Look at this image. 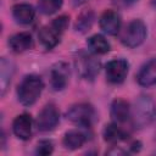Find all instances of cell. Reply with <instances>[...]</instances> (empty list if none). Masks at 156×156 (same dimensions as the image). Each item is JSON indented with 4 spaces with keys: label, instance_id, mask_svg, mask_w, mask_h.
<instances>
[{
    "label": "cell",
    "instance_id": "1",
    "mask_svg": "<svg viewBox=\"0 0 156 156\" xmlns=\"http://www.w3.org/2000/svg\"><path fill=\"white\" fill-rule=\"evenodd\" d=\"M130 117L135 128L147 127L156 118V104L147 95H140L132 108Z\"/></svg>",
    "mask_w": 156,
    "mask_h": 156
},
{
    "label": "cell",
    "instance_id": "2",
    "mask_svg": "<svg viewBox=\"0 0 156 156\" xmlns=\"http://www.w3.org/2000/svg\"><path fill=\"white\" fill-rule=\"evenodd\" d=\"M68 22H69V17L62 15L55 18L50 24L44 26L38 34L40 44L48 50L55 48L60 43V39L68 26Z\"/></svg>",
    "mask_w": 156,
    "mask_h": 156
},
{
    "label": "cell",
    "instance_id": "3",
    "mask_svg": "<svg viewBox=\"0 0 156 156\" xmlns=\"http://www.w3.org/2000/svg\"><path fill=\"white\" fill-rule=\"evenodd\" d=\"M43 89H44V83L39 76L35 74L26 76L20 83L17 89L18 101L24 106H30L38 100Z\"/></svg>",
    "mask_w": 156,
    "mask_h": 156
},
{
    "label": "cell",
    "instance_id": "4",
    "mask_svg": "<svg viewBox=\"0 0 156 156\" xmlns=\"http://www.w3.org/2000/svg\"><path fill=\"white\" fill-rule=\"evenodd\" d=\"M147 34L146 26L141 20H133L128 23L121 35V41L124 46L136 48L145 40Z\"/></svg>",
    "mask_w": 156,
    "mask_h": 156
},
{
    "label": "cell",
    "instance_id": "5",
    "mask_svg": "<svg viewBox=\"0 0 156 156\" xmlns=\"http://www.w3.org/2000/svg\"><path fill=\"white\" fill-rule=\"evenodd\" d=\"M67 119L80 126V127H90L95 121V110L91 105L80 102L73 105L66 113Z\"/></svg>",
    "mask_w": 156,
    "mask_h": 156
},
{
    "label": "cell",
    "instance_id": "6",
    "mask_svg": "<svg viewBox=\"0 0 156 156\" xmlns=\"http://www.w3.org/2000/svg\"><path fill=\"white\" fill-rule=\"evenodd\" d=\"M77 73L84 79H94L100 71V61L88 54L80 52L76 58Z\"/></svg>",
    "mask_w": 156,
    "mask_h": 156
},
{
    "label": "cell",
    "instance_id": "7",
    "mask_svg": "<svg viewBox=\"0 0 156 156\" xmlns=\"http://www.w3.org/2000/svg\"><path fill=\"white\" fill-rule=\"evenodd\" d=\"M129 69V63L124 58H113L107 62L105 67V74L110 83L112 84H121Z\"/></svg>",
    "mask_w": 156,
    "mask_h": 156
},
{
    "label": "cell",
    "instance_id": "8",
    "mask_svg": "<svg viewBox=\"0 0 156 156\" xmlns=\"http://www.w3.org/2000/svg\"><path fill=\"white\" fill-rule=\"evenodd\" d=\"M58 121H60V113L57 108L52 104H49L44 106L43 110L39 112L35 123H37L38 130L49 132V130H52L58 124Z\"/></svg>",
    "mask_w": 156,
    "mask_h": 156
},
{
    "label": "cell",
    "instance_id": "9",
    "mask_svg": "<svg viewBox=\"0 0 156 156\" xmlns=\"http://www.w3.org/2000/svg\"><path fill=\"white\" fill-rule=\"evenodd\" d=\"M121 16L113 10H106L99 21L101 30L108 35H116L121 29Z\"/></svg>",
    "mask_w": 156,
    "mask_h": 156
},
{
    "label": "cell",
    "instance_id": "10",
    "mask_svg": "<svg viewBox=\"0 0 156 156\" xmlns=\"http://www.w3.org/2000/svg\"><path fill=\"white\" fill-rule=\"evenodd\" d=\"M68 76H69V69L67 63L58 62L55 66H52L50 71V83L54 90L58 91L65 89L68 83Z\"/></svg>",
    "mask_w": 156,
    "mask_h": 156
},
{
    "label": "cell",
    "instance_id": "11",
    "mask_svg": "<svg viewBox=\"0 0 156 156\" xmlns=\"http://www.w3.org/2000/svg\"><path fill=\"white\" fill-rule=\"evenodd\" d=\"M32 126H33V119L30 115L28 113H22L18 115L12 123V130L13 134L22 140H28L32 136Z\"/></svg>",
    "mask_w": 156,
    "mask_h": 156
},
{
    "label": "cell",
    "instance_id": "12",
    "mask_svg": "<svg viewBox=\"0 0 156 156\" xmlns=\"http://www.w3.org/2000/svg\"><path fill=\"white\" fill-rule=\"evenodd\" d=\"M132 108L129 104L123 99H115L111 104L110 115L115 123H124L129 119Z\"/></svg>",
    "mask_w": 156,
    "mask_h": 156
},
{
    "label": "cell",
    "instance_id": "13",
    "mask_svg": "<svg viewBox=\"0 0 156 156\" xmlns=\"http://www.w3.org/2000/svg\"><path fill=\"white\" fill-rule=\"evenodd\" d=\"M136 80L141 87H151L156 84V57L147 61L140 68Z\"/></svg>",
    "mask_w": 156,
    "mask_h": 156
},
{
    "label": "cell",
    "instance_id": "14",
    "mask_svg": "<svg viewBox=\"0 0 156 156\" xmlns=\"http://www.w3.org/2000/svg\"><path fill=\"white\" fill-rule=\"evenodd\" d=\"M33 39L28 32H20L9 39V46L13 52H23L32 48Z\"/></svg>",
    "mask_w": 156,
    "mask_h": 156
},
{
    "label": "cell",
    "instance_id": "15",
    "mask_svg": "<svg viewBox=\"0 0 156 156\" xmlns=\"http://www.w3.org/2000/svg\"><path fill=\"white\" fill-rule=\"evenodd\" d=\"M35 11L29 4H17L12 7V17L20 24H29L33 22Z\"/></svg>",
    "mask_w": 156,
    "mask_h": 156
},
{
    "label": "cell",
    "instance_id": "16",
    "mask_svg": "<svg viewBox=\"0 0 156 156\" xmlns=\"http://www.w3.org/2000/svg\"><path fill=\"white\" fill-rule=\"evenodd\" d=\"M13 63L2 57L1 61H0V89H1V95L4 96L10 83H11V78H12V74H13Z\"/></svg>",
    "mask_w": 156,
    "mask_h": 156
},
{
    "label": "cell",
    "instance_id": "17",
    "mask_svg": "<svg viewBox=\"0 0 156 156\" xmlns=\"http://www.w3.org/2000/svg\"><path fill=\"white\" fill-rule=\"evenodd\" d=\"M87 46L95 55H104L110 51V43L101 34H94L87 40Z\"/></svg>",
    "mask_w": 156,
    "mask_h": 156
},
{
    "label": "cell",
    "instance_id": "18",
    "mask_svg": "<svg viewBox=\"0 0 156 156\" xmlns=\"http://www.w3.org/2000/svg\"><path fill=\"white\" fill-rule=\"evenodd\" d=\"M102 135H104V140L107 143H117L128 138V134H126L116 123H110L105 126Z\"/></svg>",
    "mask_w": 156,
    "mask_h": 156
},
{
    "label": "cell",
    "instance_id": "19",
    "mask_svg": "<svg viewBox=\"0 0 156 156\" xmlns=\"http://www.w3.org/2000/svg\"><path fill=\"white\" fill-rule=\"evenodd\" d=\"M85 143V135L79 130H68L63 136V145L69 150H77Z\"/></svg>",
    "mask_w": 156,
    "mask_h": 156
},
{
    "label": "cell",
    "instance_id": "20",
    "mask_svg": "<svg viewBox=\"0 0 156 156\" xmlns=\"http://www.w3.org/2000/svg\"><path fill=\"white\" fill-rule=\"evenodd\" d=\"M93 22H94V12L90 10H85L77 17L74 29L79 33H85L90 29Z\"/></svg>",
    "mask_w": 156,
    "mask_h": 156
},
{
    "label": "cell",
    "instance_id": "21",
    "mask_svg": "<svg viewBox=\"0 0 156 156\" xmlns=\"http://www.w3.org/2000/svg\"><path fill=\"white\" fill-rule=\"evenodd\" d=\"M63 0H38V10L43 15H52L62 6Z\"/></svg>",
    "mask_w": 156,
    "mask_h": 156
},
{
    "label": "cell",
    "instance_id": "22",
    "mask_svg": "<svg viewBox=\"0 0 156 156\" xmlns=\"http://www.w3.org/2000/svg\"><path fill=\"white\" fill-rule=\"evenodd\" d=\"M37 154L41 155V156H46L50 155L54 151V144L50 140H40L37 145Z\"/></svg>",
    "mask_w": 156,
    "mask_h": 156
},
{
    "label": "cell",
    "instance_id": "23",
    "mask_svg": "<svg viewBox=\"0 0 156 156\" xmlns=\"http://www.w3.org/2000/svg\"><path fill=\"white\" fill-rule=\"evenodd\" d=\"M108 154H121V155H124L126 152H124L123 150H121V149H116V147H115V149L110 150V151H108Z\"/></svg>",
    "mask_w": 156,
    "mask_h": 156
},
{
    "label": "cell",
    "instance_id": "24",
    "mask_svg": "<svg viewBox=\"0 0 156 156\" xmlns=\"http://www.w3.org/2000/svg\"><path fill=\"white\" fill-rule=\"evenodd\" d=\"M87 1L88 0H72V4H73V6H80Z\"/></svg>",
    "mask_w": 156,
    "mask_h": 156
},
{
    "label": "cell",
    "instance_id": "25",
    "mask_svg": "<svg viewBox=\"0 0 156 156\" xmlns=\"http://www.w3.org/2000/svg\"><path fill=\"white\" fill-rule=\"evenodd\" d=\"M151 2H152L154 5H156V0H151Z\"/></svg>",
    "mask_w": 156,
    "mask_h": 156
},
{
    "label": "cell",
    "instance_id": "26",
    "mask_svg": "<svg viewBox=\"0 0 156 156\" xmlns=\"http://www.w3.org/2000/svg\"><path fill=\"white\" fill-rule=\"evenodd\" d=\"M126 1H128V2H130V1H134V0H126Z\"/></svg>",
    "mask_w": 156,
    "mask_h": 156
}]
</instances>
